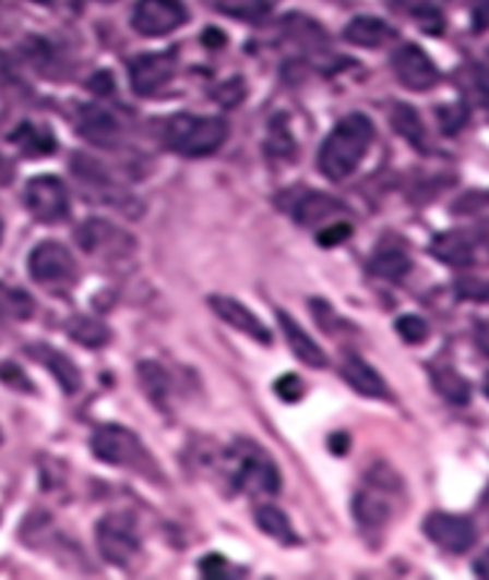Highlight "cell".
Instances as JSON below:
<instances>
[{
  "instance_id": "obj_1",
  "label": "cell",
  "mask_w": 489,
  "mask_h": 580,
  "mask_svg": "<svg viewBox=\"0 0 489 580\" xmlns=\"http://www.w3.org/2000/svg\"><path fill=\"white\" fill-rule=\"evenodd\" d=\"M372 140L374 126L367 116L354 113L343 118L320 147L317 165H320L322 176H327L330 181H343V178L354 176L356 168L365 162Z\"/></svg>"
},
{
  "instance_id": "obj_2",
  "label": "cell",
  "mask_w": 489,
  "mask_h": 580,
  "mask_svg": "<svg viewBox=\"0 0 489 580\" xmlns=\"http://www.w3.org/2000/svg\"><path fill=\"white\" fill-rule=\"evenodd\" d=\"M163 140L168 149L183 157H204L220 149L228 140V123L223 118H200V116H174L165 123Z\"/></svg>"
},
{
  "instance_id": "obj_3",
  "label": "cell",
  "mask_w": 489,
  "mask_h": 580,
  "mask_svg": "<svg viewBox=\"0 0 489 580\" xmlns=\"http://www.w3.org/2000/svg\"><path fill=\"white\" fill-rule=\"evenodd\" d=\"M97 546L105 563L126 568L139 555L142 542H139L136 523L129 512H110L97 523Z\"/></svg>"
},
{
  "instance_id": "obj_4",
  "label": "cell",
  "mask_w": 489,
  "mask_h": 580,
  "mask_svg": "<svg viewBox=\"0 0 489 580\" xmlns=\"http://www.w3.org/2000/svg\"><path fill=\"white\" fill-rule=\"evenodd\" d=\"M24 204L43 226H56L69 217V191L56 176H37L24 186Z\"/></svg>"
},
{
  "instance_id": "obj_5",
  "label": "cell",
  "mask_w": 489,
  "mask_h": 580,
  "mask_svg": "<svg viewBox=\"0 0 489 580\" xmlns=\"http://www.w3.org/2000/svg\"><path fill=\"white\" fill-rule=\"evenodd\" d=\"M92 452H95V458H100L103 463L136 468V471L142 463H150L142 439H139L134 432L126 430V426L116 424L100 426V430L92 434Z\"/></svg>"
},
{
  "instance_id": "obj_6",
  "label": "cell",
  "mask_w": 489,
  "mask_h": 580,
  "mask_svg": "<svg viewBox=\"0 0 489 580\" xmlns=\"http://www.w3.org/2000/svg\"><path fill=\"white\" fill-rule=\"evenodd\" d=\"M236 490L247 494H277L281 490V473L275 463L254 445L236 450Z\"/></svg>"
},
{
  "instance_id": "obj_7",
  "label": "cell",
  "mask_w": 489,
  "mask_h": 580,
  "mask_svg": "<svg viewBox=\"0 0 489 580\" xmlns=\"http://www.w3.org/2000/svg\"><path fill=\"white\" fill-rule=\"evenodd\" d=\"M29 275L39 286H69L76 278L74 256L58 241H43L29 254Z\"/></svg>"
},
{
  "instance_id": "obj_8",
  "label": "cell",
  "mask_w": 489,
  "mask_h": 580,
  "mask_svg": "<svg viewBox=\"0 0 489 580\" xmlns=\"http://www.w3.org/2000/svg\"><path fill=\"white\" fill-rule=\"evenodd\" d=\"M189 11L181 0H139L131 24L139 35L163 37L187 24Z\"/></svg>"
},
{
  "instance_id": "obj_9",
  "label": "cell",
  "mask_w": 489,
  "mask_h": 580,
  "mask_svg": "<svg viewBox=\"0 0 489 580\" xmlns=\"http://www.w3.org/2000/svg\"><path fill=\"white\" fill-rule=\"evenodd\" d=\"M131 89L142 97H152L170 84L176 76V52H147L129 65Z\"/></svg>"
},
{
  "instance_id": "obj_10",
  "label": "cell",
  "mask_w": 489,
  "mask_h": 580,
  "mask_svg": "<svg viewBox=\"0 0 489 580\" xmlns=\"http://www.w3.org/2000/svg\"><path fill=\"white\" fill-rule=\"evenodd\" d=\"M425 533L429 542L442 546L445 552H455V555L472 549L474 542H477V529H474L472 520L451 516V512H432V516H427Z\"/></svg>"
},
{
  "instance_id": "obj_11",
  "label": "cell",
  "mask_w": 489,
  "mask_h": 580,
  "mask_svg": "<svg viewBox=\"0 0 489 580\" xmlns=\"http://www.w3.org/2000/svg\"><path fill=\"white\" fill-rule=\"evenodd\" d=\"M393 71L398 76L403 87L414 92H427L440 82L438 65L432 63V58L416 45H403V48L393 56Z\"/></svg>"
},
{
  "instance_id": "obj_12",
  "label": "cell",
  "mask_w": 489,
  "mask_h": 580,
  "mask_svg": "<svg viewBox=\"0 0 489 580\" xmlns=\"http://www.w3.org/2000/svg\"><path fill=\"white\" fill-rule=\"evenodd\" d=\"M76 241L84 252L97 256H126L129 252H134V239L129 233L110 226V222L97 220V217L95 220H87L76 230Z\"/></svg>"
},
{
  "instance_id": "obj_13",
  "label": "cell",
  "mask_w": 489,
  "mask_h": 580,
  "mask_svg": "<svg viewBox=\"0 0 489 580\" xmlns=\"http://www.w3.org/2000/svg\"><path fill=\"white\" fill-rule=\"evenodd\" d=\"M429 252L438 256L442 265L464 269L477 265L481 243L474 230H448V233L434 235Z\"/></svg>"
},
{
  "instance_id": "obj_14",
  "label": "cell",
  "mask_w": 489,
  "mask_h": 580,
  "mask_svg": "<svg viewBox=\"0 0 489 580\" xmlns=\"http://www.w3.org/2000/svg\"><path fill=\"white\" fill-rule=\"evenodd\" d=\"M290 215L296 217V222L303 228H317V226H333L341 222L343 217H348L346 207L333 196L322 194V191H303L301 196H296Z\"/></svg>"
},
{
  "instance_id": "obj_15",
  "label": "cell",
  "mask_w": 489,
  "mask_h": 580,
  "mask_svg": "<svg viewBox=\"0 0 489 580\" xmlns=\"http://www.w3.org/2000/svg\"><path fill=\"white\" fill-rule=\"evenodd\" d=\"M210 306H213V312L220 316L226 325L239 329L243 335H249V338L262 342V346H270V342H273V335H270V329L264 327V322H260V316L251 314L243 303L230 299V295H213V299H210Z\"/></svg>"
},
{
  "instance_id": "obj_16",
  "label": "cell",
  "mask_w": 489,
  "mask_h": 580,
  "mask_svg": "<svg viewBox=\"0 0 489 580\" xmlns=\"http://www.w3.org/2000/svg\"><path fill=\"white\" fill-rule=\"evenodd\" d=\"M26 353H29L32 359H37L39 364L48 368L52 377L58 379V385H61V390L65 395H74L79 387H82V374H79L76 364L65 353L56 351V348H50V346H43V342H37V346H29L26 348Z\"/></svg>"
},
{
  "instance_id": "obj_17",
  "label": "cell",
  "mask_w": 489,
  "mask_h": 580,
  "mask_svg": "<svg viewBox=\"0 0 489 580\" xmlns=\"http://www.w3.org/2000/svg\"><path fill=\"white\" fill-rule=\"evenodd\" d=\"M76 126L82 131L84 140L100 144V147H114L118 142V134H121V126H118L116 118L108 110L97 108V105H84L79 110Z\"/></svg>"
},
{
  "instance_id": "obj_18",
  "label": "cell",
  "mask_w": 489,
  "mask_h": 580,
  "mask_svg": "<svg viewBox=\"0 0 489 580\" xmlns=\"http://www.w3.org/2000/svg\"><path fill=\"white\" fill-rule=\"evenodd\" d=\"M277 322H281L283 335H286L288 348L294 351L296 359L303 361V364L312 366V368H325L327 366L325 351H322V348L317 346V342L309 338L307 333H303L301 325L294 319V316L286 314V312H277Z\"/></svg>"
},
{
  "instance_id": "obj_19",
  "label": "cell",
  "mask_w": 489,
  "mask_h": 580,
  "mask_svg": "<svg viewBox=\"0 0 489 580\" xmlns=\"http://www.w3.org/2000/svg\"><path fill=\"white\" fill-rule=\"evenodd\" d=\"M341 374L359 395H367V398H390L385 379H382L367 361H361L359 355H348V359L343 361Z\"/></svg>"
},
{
  "instance_id": "obj_20",
  "label": "cell",
  "mask_w": 489,
  "mask_h": 580,
  "mask_svg": "<svg viewBox=\"0 0 489 580\" xmlns=\"http://www.w3.org/2000/svg\"><path fill=\"white\" fill-rule=\"evenodd\" d=\"M343 37L351 45H359V48H380L387 39L395 37V32L377 16H359L354 19L351 24L346 26Z\"/></svg>"
},
{
  "instance_id": "obj_21",
  "label": "cell",
  "mask_w": 489,
  "mask_h": 580,
  "mask_svg": "<svg viewBox=\"0 0 489 580\" xmlns=\"http://www.w3.org/2000/svg\"><path fill=\"white\" fill-rule=\"evenodd\" d=\"M11 142L16 144L26 157H45L56 152V136H52L48 129L35 126V123H22V126L11 134Z\"/></svg>"
},
{
  "instance_id": "obj_22",
  "label": "cell",
  "mask_w": 489,
  "mask_h": 580,
  "mask_svg": "<svg viewBox=\"0 0 489 580\" xmlns=\"http://www.w3.org/2000/svg\"><path fill=\"white\" fill-rule=\"evenodd\" d=\"M432 382H434V390H438L448 403L466 406L468 398H472V387H468V382L451 366H434Z\"/></svg>"
},
{
  "instance_id": "obj_23",
  "label": "cell",
  "mask_w": 489,
  "mask_h": 580,
  "mask_svg": "<svg viewBox=\"0 0 489 580\" xmlns=\"http://www.w3.org/2000/svg\"><path fill=\"white\" fill-rule=\"evenodd\" d=\"M369 269H372L377 278L401 280L403 275L412 269V259H408V254L398 246H382L380 252L372 256V262H369Z\"/></svg>"
},
{
  "instance_id": "obj_24",
  "label": "cell",
  "mask_w": 489,
  "mask_h": 580,
  "mask_svg": "<svg viewBox=\"0 0 489 580\" xmlns=\"http://www.w3.org/2000/svg\"><path fill=\"white\" fill-rule=\"evenodd\" d=\"M257 525L267 533V536H273L275 542L281 544H296L299 542V536H296L294 525H290V520L286 518V512L277 510L273 505H262L257 507Z\"/></svg>"
},
{
  "instance_id": "obj_25",
  "label": "cell",
  "mask_w": 489,
  "mask_h": 580,
  "mask_svg": "<svg viewBox=\"0 0 489 580\" xmlns=\"http://www.w3.org/2000/svg\"><path fill=\"white\" fill-rule=\"evenodd\" d=\"M69 335L84 348H103L110 342V329L105 322L92 319V316H74L69 319Z\"/></svg>"
},
{
  "instance_id": "obj_26",
  "label": "cell",
  "mask_w": 489,
  "mask_h": 580,
  "mask_svg": "<svg viewBox=\"0 0 489 580\" xmlns=\"http://www.w3.org/2000/svg\"><path fill=\"white\" fill-rule=\"evenodd\" d=\"M139 374V382H142V390L147 392V398L155 403L157 408L165 406V400H168V392H170V379L168 374H165V368L160 364H155V361H142L136 368Z\"/></svg>"
},
{
  "instance_id": "obj_27",
  "label": "cell",
  "mask_w": 489,
  "mask_h": 580,
  "mask_svg": "<svg viewBox=\"0 0 489 580\" xmlns=\"http://www.w3.org/2000/svg\"><path fill=\"white\" fill-rule=\"evenodd\" d=\"M354 512L361 525H367V529H377V525H382L390 518V505L374 490H367L356 497Z\"/></svg>"
},
{
  "instance_id": "obj_28",
  "label": "cell",
  "mask_w": 489,
  "mask_h": 580,
  "mask_svg": "<svg viewBox=\"0 0 489 580\" xmlns=\"http://www.w3.org/2000/svg\"><path fill=\"white\" fill-rule=\"evenodd\" d=\"M275 3L277 0H215L217 11L241 19V22H257V19L267 16L275 9Z\"/></svg>"
},
{
  "instance_id": "obj_29",
  "label": "cell",
  "mask_w": 489,
  "mask_h": 580,
  "mask_svg": "<svg viewBox=\"0 0 489 580\" xmlns=\"http://www.w3.org/2000/svg\"><path fill=\"white\" fill-rule=\"evenodd\" d=\"M393 126L403 140L412 142L414 147H425V126H421V118L414 108H408V105H395Z\"/></svg>"
},
{
  "instance_id": "obj_30",
  "label": "cell",
  "mask_w": 489,
  "mask_h": 580,
  "mask_svg": "<svg viewBox=\"0 0 489 580\" xmlns=\"http://www.w3.org/2000/svg\"><path fill=\"white\" fill-rule=\"evenodd\" d=\"M35 314V303L22 290H0V316L9 319H29Z\"/></svg>"
},
{
  "instance_id": "obj_31",
  "label": "cell",
  "mask_w": 489,
  "mask_h": 580,
  "mask_svg": "<svg viewBox=\"0 0 489 580\" xmlns=\"http://www.w3.org/2000/svg\"><path fill=\"white\" fill-rule=\"evenodd\" d=\"M395 329H398V335L406 342H412V346H419V342H425L429 338V325L421 316H414V314H406L401 316L398 322H395Z\"/></svg>"
},
{
  "instance_id": "obj_32",
  "label": "cell",
  "mask_w": 489,
  "mask_h": 580,
  "mask_svg": "<svg viewBox=\"0 0 489 580\" xmlns=\"http://www.w3.org/2000/svg\"><path fill=\"white\" fill-rule=\"evenodd\" d=\"M455 293H458L464 301L489 303V280L464 278V280L455 282Z\"/></svg>"
},
{
  "instance_id": "obj_33",
  "label": "cell",
  "mask_w": 489,
  "mask_h": 580,
  "mask_svg": "<svg viewBox=\"0 0 489 580\" xmlns=\"http://www.w3.org/2000/svg\"><path fill=\"white\" fill-rule=\"evenodd\" d=\"M275 392H277V398L286 400V403H299V400L303 398V385L296 374H286V377L277 379Z\"/></svg>"
},
{
  "instance_id": "obj_34",
  "label": "cell",
  "mask_w": 489,
  "mask_h": 580,
  "mask_svg": "<svg viewBox=\"0 0 489 580\" xmlns=\"http://www.w3.org/2000/svg\"><path fill=\"white\" fill-rule=\"evenodd\" d=\"M351 233H354V228L348 226L346 220L333 222V226H327V228L320 233V246H327V249L338 246V243L346 241Z\"/></svg>"
},
{
  "instance_id": "obj_35",
  "label": "cell",
  "mask_w": 489,
  "mask_h": 580,
  "mask_svg": "<svg viewBox=\"0 0 489 580\" xmlns=\"http://www.w3.org/2000/svg\"><path fill=\"white\" fill-rule=\"evenodd\" d=\"M0 379H3L9 387H16V390L32 392L29 379L24 377L22 368H19L16 364H9V361H5V364H0Z\"/></svg>"
},
{
  "instance_id": "obj_36",
  "label": "cell",
  "mask_w": 489,
  "mask_h": 580,
  "mask_svg": "<svg viewBox=\"0 0 489 580\" xmlns=\"http://www.w3.org/2000/svg\"><path fill=\"white\" fill-rule=\"evenodd\" d=\"M474 87H477L481 100L489 102V56L474 65Z\"/></svg>"
},
{
  "instance_id": "obj_37",
  "label": "cell",
  "mask_w": 489,
  "mask_h": 580,
  "mask_svg": "<svg viewBox=\"0 0 489 580\" xmlns=\"http://www.w3.org/2000/svg\"><path fill=\"white\" fill-rule=\"evenodd\" d=\"M472 24L474 32L489 29V0H474L472 3Z\"/></svg>"
},
{
  "instance_id": "obj_38",
  "label": "cell",
  "mask_w": 489,
  "mask_h": 580,
  "mask_svg": "<svg viewBox=\"0 0 489 580\" xmlns=\"http://www.w3.org/2000/svg\"><path fill=\"white\" fill-rule=\"evenodd\" d=\"M401 3H406L408 9H414V13L419 19H429V16L440 19V13H438V9H434L432 0H401Z\"/></svg>"
},
{
  "instance_id": "obj_39",
  "label": "cell",
  "mask_w": 489,
  "mask_h": 580,
  "mask_svg": "<svg viewBox=\"0 0 489 580\" xmlns=\"http://www.w3.org/2000/svg\"><path fill=\"white\" fill-rule=\"evenodd\" d=\"M200 568H202L204 578H223V576H226V563H223V559L215 557V555L204 559Z\"/></svg>"
},
{
  "instance_id": "obj_40",
  "label": "cell",
  "mask_w": 489,
  "mask_h": 580,
  "mask_svg": "<svg viewBox=\"0 0 489 580\" xmlns=\"http://www.w3.org/2000/svg\"><path fill=\"white\" fill-rule=\"evenodd\" d=\"M90 87L95 89V92H100V95H108V92L114 89V84H110V76H108V74H100V76L92 78Z\"/></svg>"
},
{
  "instance_id": "obj_41",
  "label": "cell",
  "mask_w": 489,
  "mask_h": 580,
  "mask_svg": "<svg viewBox=\"0 0 489 580\" xmlns=\"http://www.w3.org/2000/svg\"><path fill=\"white\" fill-rule=\"evenodd\" d=\"M477 346L489 355V319L477 327Z\"/></svg>"
},
{
  "instance_id": "obj_42",
  "label": "cell",
  "mask_w": 489,
  "mask_h": 580,
  "mask_svg": "<svg viewBox=\"0 0 489 580\" xmlns=\"http://www.w3.org/2000/svg\"><path fill=\"white\" fill-rule=\"evenodd\" d=\"M474 572H477L479 578H485L489 580V549L485 552V555H481L477 563H474Z\"/></svg>"
},
{
  "instance_id": "obj_43",
  "label": "cell",
  "mask_w": 489,
  "mask_h": 580,
  "mask_svg": "<svg viewBox=\"0 0 489 580\" xmlns=\"http://www.w3.org/2000/svg\"><path fill=\"white\" fill-rule=\"evenodd\" d=\"M32 3H39V5H50V3H56V0H32Z\"/></svg>"
},
{
  "instance_id": "obj_44",
  "label": "cell",
  "mask_w": 489,
  "mask_h": 580,
  "mask_svg": "<svg viewBox=\"0 0 489 580\" xmlns=\"http://www.w3.org/2000/svg\"><path fill=\"white\" fill-rule=\"evenodd\" d=\"M485 392H487V398H489V374L485 377Z\"/></svg>"
},
{
  "instance_id": "obj_45",
  "label": "cell",
  "mask_w": 489,
  "mask_h": 580,
  "mask_svg": "<svg viewBox=\"0 0 489 580\" xmlns=\"http://www.w3.org/2000/svg\"><path fill=\"white\" fill-rule=\"evenodd\" d=\"M0 241H3V220H0Z\"/></svg>"
},
{
  "instance_id": "obj_46",
  "label": "cell",
  "mask_w": 489,
  "mask_h": 580,
  "mask_svg": "<svg viewBox=\"0 0 489 580\" xmlns=\"http://www.w3.org/2000/svg\"><path fill=\"white\" fill-rule=\"evenodd\" d=\"M0 173H3V160H0Z\"/></svg>"
},
{
  "instance_id": "obj_47",
  "label": "cell",
  "mask_w": 489,
  "mask_h": 580,
  "mask_svg": "<svg viewBox=\"0 0 489 580\" xmlns=\"http://www.w3.org/2000/svg\"><path fill=\"white\" fill-rule=\"evenodd\" d=\"M103 3H114V0H103Z\"/></svg>"
},
{
  "instance_id": "obj_48",
  "label": "cell",
  "mask_w": 489,
  "mask_h": 580,
  "mask_svg": "<svg viewBox=\"0 0 489 580\" xmlns=\"http://www.w3.org/2000/svg\"><path fill=\"white\" fill-rule=\"evenodd\" d=\"M0 442H3V434H0Z\"/></svg>"
}]
</instances>
